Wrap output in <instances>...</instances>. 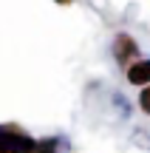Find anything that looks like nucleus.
Instances as JSON below:
<instances>
[{"mask_svg": "<svg viewBox=\"0 0 150 153\" xmlns=\"http://www.w3.org/2000/svg\"><path fill=\"white\" fill-rule=\"evenodd\" d=\"M34 148H37V142L20 128L0 125V153H31Z\"/></svg>", "mask_w": 150, "mask_h": 153, "instance_id": "1", "label": "nucleus"}, {"mask_svg": "<svg viewBox=\"0 0 150 153\" xmlns=\"http://www.w3.org/2000/svg\"><path fill=\"white\" fill-rule=\"evenodd\" d=\"M139 111H142L145 116H150V85L139 91Z\"/></svg>", "mask_w": 150, "mask_h": 153, "instance_id": "4", "label": "nucleus"}, {"mask_svg": "<svg viewBox=\"0 0 150 153\" xmlns=\"http://www.w3.org/2000/svg\"><path fill=\"white\" fill-rule=\"evenodd\" d=\"M125 76H128L130 85H136V88H147V85H150V60H136L133 65L125 71Z\"/></svg>", "mask_w": 150, "mask_h": 153, "instance_id": "3", "label": "nucleus"}, {"mask_svg": "<svg viewBox=\"0 0 150 153\" xmlns=\"http://www.w3.org/2000/svg\"><path fill=\"white\" fill-rule=\"evenodd\" d=\"M113 60L128 71V68L139 60V43H136L130 34H125V31L116 34V37H113Z\"/></svg>", "mask_w": 150, "mask_h": 153, "instance_id": "2", "label": "nucleus"}, {"mask_svg": "<svg viewBox=\"0 0 150 153\" xmlns=\"http://www.w3.org/2000/svg\"><path fill=\"white\" fill-rule=\"evenodd\" d=\"M31 153H57V142L54 139H45V142H37V148Z\"/></svg>", "mask_w": 150, "mask_h": 153, "instance_id": "5", "label": "nucleus"}, {"mask_svg": "<svg viewBox=\"0 0 150 153\" xmlns=\"http://www.w3.org/2000/svg\"><path fill=\"white\" fill-rule=\"evenodd\" d=\"M60 3H71V0H60Z\"/></svg>", "mask_w": 150, "mask_h": 153, "instance_id": "6", "label": "nucleus"}]
</instances>
